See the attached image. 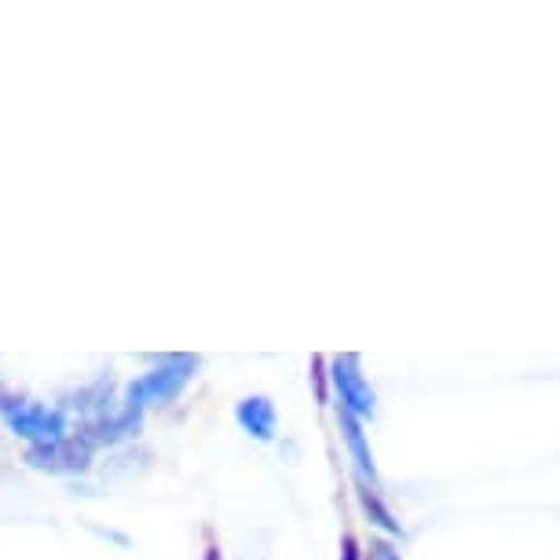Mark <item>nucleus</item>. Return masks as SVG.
<instances>
[{
    "mask_svg": "<svg viewBox=\"0 0 560 560\" xmlns=\"http://www.w3.org/2000/svg\"><path fill=\"white\" fill-rule=\"evenodd\" d=\"M4 429L12 432L15 440H23L26 447H37V443H51L70 436V415L59 404H40V399H26L15 415L4 418Z\"/></svg>",
    "mask_w": 560,
    "mask_h": 560,
    "instance_id": "3",
    "label": "nucleus"
},
{
    "mask_svg": "<svg viewBox=\"0 0 560 560\" xmlns=\"http://www.w3.org/2000/svg\"><path fill=\"white\" fill-rule=\"evenodd\" d=\"M118 404H121V388L114 385L110 374H100L96 382L78 385V388H70V393L59 396V407L67 410L70 418L78 415V421H92V418L107 415V410H114Z\"/></svg>",
    "mask_w": 560,
    "mask_h": 560,
    "instance_id": "6",
    "label": "nucleus"
},
{
    "mask_svg": "<svg viewBox=\"0 0 560 560\" xmlns=\"http://www.w3.org/2000/svg\"><path fill=\"white\" fill-rule=\"evenodd\" d=\"M341 560H363V553H359L355 538H345L341 542Z\"/></svg>",
    "mask_w": 560,
    "mask_h": 560,
    "instance_id": "13",
    "label": "nucleus"
},
{
    "mask_svg": "<svg viewBox=\"0 0 560 560\" xmlns=\"http://www.w3.org/2000/svg\"><path fill=\"white\" fill-rule=\"evenodd\" d=\"M198 366H202V359L187 355V352L158 355L151 370H143L140 377L121 385V404L143 410V415L154 407H168L173 399L184 396V388L198 377Z\"/></svg>",
    "mask_w": 560,
    "mask_h": 560,
    "instance_id": "1",
    "label": "nucleus"
},
{
    "mask_svg": "<svg viewBox=\"0 0 560 560\" xmlns=\"http://www.w3.org/2000/svg\"><path fill=\"white\" fill-rule=\"evenodd\" d=\"M363 560H399V549L388 542V538H370Z\"/></svg>",
    "mask_w": 560,
    "mask_h": 560,
    "instance_id": "11",
    "label": "nucleus"
},
{
    "mask_svg": "<svg viewBox=\"0 0 560 560\" xmlns=\"http://www.w3.org/2000/svg\"><path fill=\"white\" fill-rule=\"evenodd\" d=\"M337 425H341V436H345L348 454H352V462H355V469H359V480H366V483H374V488H377V469H374V454H370L363 421L337 407Z\"/></svg>",
    "mask_w": 560,
    "mask_h": 560,
    "instance_id": "8",
    "label": "nucleus"
},
{
    "mask_svg": "<svg viewBox=\"0 0 560 560\" xmlns=\"http://www.w3.org/2000/svg\"><path fill=\"white\" fill-rule=\"evenodd\" d=\"M26 399H30L26 393H19V388H12V385L4 382V377H0V421H4L8 415H15V410L23 407Z\"/></svg>",
    "mask_w": 560,
    "mask_h": 560,
    "instance_id": "10",
    "label": "nucleus"
},
{
    "mask_svg": "<svg viewBox=\"0 0 560 560\" xmlns=\"http://www.w3.org/2000/svg\"><path fill=\"white\" fill-rule=\"evenodd\" d=\"M235 421L246 436L260 440V443H271L275 440V429H279V410H275L271 396H242L235 404Z\"/></svg>",
    "mask_w": 560,
    "mask_h": 560,
    "instance_id": "7",
    "label": "nucleus"
},
{
    "mask_svg": "<svg viewBox=\"0 0 560 560\" xmlns=\"http://www.w3.org/2000/svg\"><path fill=\"white\" fill-rule=\"evenodd\" d=\"M89 532H92V535H100V538H110V542H118V546H129V538L118 535V532H110V527H96V524H89Z\"/></svg>",
    "mask_w": 560,
    "mask_h": 560,
    "instance_id": "12",
    "label": "nucleus"
},
{
    "mask_svg": "<svg viewBox=\"0 0 560 560\" xmlns=\"http://www.w3.org/2000/svg\"><path fill=\"white\" fill-rule=\"evenodd\" d=\"M23 465L34 472H45V477L81 480V477H89L92 465H96V447H92L84 436H78V432H70V436H62V440L26 447Z\"/></svg>",
    "mask_w": 560,
    "mask_h": 560,
    "instance_id": "2",
    "label": "nucleus"
},
{
    "mask_svg": "<svg viewBox=\"0 0 560 560\" xmlns=\"http://www.w3.org/2000/svg\"><path fill=\"white\" fill-rule=\"evenodd\" d=\"M78 436H84L96 451H121L143 432V410L136 407H125L118 404L107 415L92 418V421H78Z\"/></svg>",
    "mask_w": 560,
    "mask_h": 560,
    "instance_id": "4",
    "label": "nucleus"
},
{
    "mask_svg": "<svg viewBox=\"0 0 560 560\" xmlns=\"http://www.w3.org/2000/svg\"><path fill=\"white\" fill-rule=\"evenodd\" d=\"M355 488H359V505H363V513L370 516V521H374V524L382 527V532H388V535H404V527H399V521L393 516V510H388V505L382 502V494H377L374 483L359 480Z\"/></svg>",
    "mask_w": 560,
    "mask_h": 560,
    "instance_id": "9",
    "label": "nucleus"
},
{
    "mask_svg": "<svg viewBox=\"0 0 560 560\" xmlns=\"http://www.w3.org/2000/svg\"><path fill=\"white\" fill-rule=\"evenodd\" d=\"M330 385L337 393V407L355 415L359 421L374 418V388L363 377L359 370V359L355 355H334L330 359Z\"/></svg>",
    "mask_w": 560,
    "mask_h": 560,
    "instance_id": "5",
    "label": "nucleus"
}]
</instances>
